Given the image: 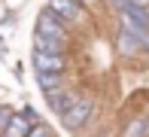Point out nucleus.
Wrapping results in <instances>:
<instances>
[{
    "mask_svg": "<svg viewBox=\"0 0 149 137\" xmlns=\"http://www.w3.org/2000/svg\"><path fill=\"white\" fill-rule=\"evenodd\" d=\"M88 116H91V101L88 98H76L64 113H61V122H64L70 131H79V128L88 122Z\"/></svg>",
    "mask_w": 149,
    "mask_h": 137,
    "instance_id": "f257e3e1",
    "label": "nucleus"
},
{
    "mask_svg": "<svg viewBox=\"0 0 149 137\" xmlns=\"http://www.w3.org/2000/svg\"><path fill=\"white\" fill-rule=\"evenodd\" d=\"M24 137H49V128H46V125H37V128H31Z\"/></svg>",
    "mask_w": 149,
    "mask_h": 137,
    "instance_id": "1a4fd4ad",
    "label": "nucleus"
},
{
    "mask_svg": "<svg viewBox=\"0 0 149 137\" xmlns=\"http://www.w3.org/2000/svg\"><path fill=\"white\" fill-rule=\"evenodd\" d=\"M46 12H52L64 27L82 22V3H73V0H49V9Z\"/></svg>",
    "mask_w": 149,
    "mask_h": 137,
    "instance_id": "f03ea898",
    "label": "nucleus"
},
{
    "mask_svg": "<svg viewBox=\"0 0 149 137\" xmlns=\"http://www.w3.org/2000/svg\"><path fill=\"white\" fill-rule=\"evenodd\" d=\"M33 46H37V52L64 55V40H58V37H46V34H37V37H33Z\"/></svg>",
    "mask_w": 149,
    "mask_h": 137,
    "instance_id": "39448f33",
    "label": "nucleus"
},
{
    "mask_svg": "<svg viewBox=\"0 0 149 137\" xmlns=\"http://www.w3.org/2000/svg\"><path fill=\"white\" fill-rule=\"evenodd\" d=\"M67 64L64 55H49V52H33V67L37 73H61Z\"/></svg>",
    "mask_w": 149,
    "mask_h": 137,
    "instance_id": "7ed1b4c3",
    "label": "nucleus"
},
{
    "mask_svg": "<svg viewBox=\"0 0 149 137\" xmlns=\"http://www.w3.org/2000/svg\"><path fill=\"white\" fill-rule=\"evenodd\" d=\"M131 6H140V9H149V0H128Z\"/></svg>",
    "mask_w": 149,
    "mask_h": 137,
    "instance_id": "9b49d317",
    "label": "nucleus"
},
{
    "mask_svg": "<svg viewBox=\"0 0 149 137\" xmlns=\"http://www.w3.org/2000/svg\"><path fill=\"white\" fill-rule=\"evenodd\" d=\"M9 116H12L9 107H0V134H3V128H6V122H9Z\"/></svg>",
    "mask_w": 149,
    "mask_h": 137,
    "instance_id": "9d476101",
    "label": "nucleus"
},
{
    "mask_svg": "<svg viewBox=\"0 0 149 137\" xmlns=\"http://www.w3.org/2000/svg\"><path fill=\"white\" fill-rule=\"evenodd\" d=\"M46 98H49L52 110H55V113L61 116V113H64L67 107L73 104V101H76V94H73V92H64V88H58V92H46Z\"/></svg>",
    "mask_w": 149,
    "mask_h": 137,
    "instance_id": "423d86ee",
    "label": "nucleus"
},
{
    "mask_svg": "<svg viewBox=\"0 0 149 137\" xmlns=\"http://www.w3.org/2000/svg\"><path fill=\"white\" fill-rule=\"evenodd\" d=\"M73 3H79V0H73Z\"/></svg>",
    "mask_w": 149,
    "mask_h": 137,
    "instance_id": "ddd939ff",
    "label": "nucleus"
},
{
    "mask_svg": "<svg viewBox=\"0 0 149 137\" xmlns=\"http://www.w3.org/2000/svg\"><path fill=\"white\" fill-rule=\"evenodd\" d=\"M40 85H43V92H58V88H64V79H61V73H37Z\"/></svg>",
    "mask_w": 149,
    "mask_h": 137,
    "instance_id": "6e6552de",
    "label": "nucleus"
},
{
    "mask_svg": "<svg viewBox=\"0 0 149 137\" xmlns=\"http://www.w3.org/2000/svg\"><path fill=\"white\" fill-rule=\"evenodd\" d=\"M37 34H46V37H58V40H67V27L58 22L52 12H43L37 22Z\"/></svg>",
    "mask_w": 149,
    "mask_h": 137,
    "instance_id": "20e7f679",
    "label": "nucleus"
},
{
    "mask_svg": "<svg viewBox=\"0 0 149 137\" xmlns=\"http://www.w3.org/2000/svg\"><path fill=\"white\" fill-rule=\"evenodd\" d=\"M143 128H146V137H149V119H143Z\"/></svg>",
    "mask_w": 149,
    "mask_h": 137,
    "instance_id": "f8f14e48",
    "label": "nucleus"
},
{
    "mask_svg": "<svg viewBox=\"0 0 149 137\" xmlns=\"http://www.w3.org/2000/svg\"><path fill=\"white\" fill-rule=\"evenodd\" d=\"M116 43H119V52H122V55H134V52H140V43L125 31V27L119 31V40H116Z\"/></svg>",
    "mask_w": 149,
    "mask_h": 137,
    "instance_id": "0eeeda50",
    "label": "nucleus"
}]
</instances>
